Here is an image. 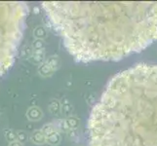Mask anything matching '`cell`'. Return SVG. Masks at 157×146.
I'll return each instance as SVG.
<instances>
[{
    "mask_svg": "<svg viewBox=\"0 0 157 146\" xmlns=\"http://www.w3.org/2000/svg\"><path fill=\"white\" fill-rule=\"evenodd\" d=\"M43 7L79 62L120 59L157 39V1L44 2Z\"/></svg>",
    "mask_w": 157,
    "mask_h": 146,
    "instance_id": "6da1fadb",
    "label": "cell"
},
{
    "mask_svg": "<svg viewBox=\"0 0 157 146\" xmlns=\"http://www.w3.org/2000/svg\"><path fill=\"white\" fill-rule=\"evenodd\" d=\"M88 134L90 146H157V66L113 77L91 112Z\"/></svg>",
    "mask_w": 157,
    "mask_h": 146,
    "instance_id": "7a4b0ae2",
    "label": "cell"
},
{
    "mask_svg": "<svg viewBox=\"0 0 157 146\" xmlns=\"http://www.w3.org/2000/svg\"><path fill=\"white\" fill-rule=\"evenodd\" d=\"M5 137H6V139L8 141H10V143L17 140V133H15L13 131H11V129L5 131Z\"/></svg>",
    "mask_w": 157,
    "mask_h": 146,
    "instance_id": "3957f363",
    "label": "cell"
},
{
    "mask_svg": "<svg viewBox=\"0 0 157 146\" xmlns=\"http://www.w3.org/2000/svg\"><path fill=\"white\" fill-rule=\"evenodd\" d=\"M17 139H18V141L19 142H24L25 140L26 139V134L23 132H18L17 133Z\"/></svg>",
    "mask_w": 157,
    "mask_h": 146,
    "instance_id": "277c9868",
    "label": "cell"
},
{
    "mask_svg": "<svg viewBox=\"0 0 157 146\" xmlns=\"http://www.w3.org/2000/svg\"><path fill=\"white\" fill-rule=\"evenodd\" d=\"M9 146H23V144H21V142H19V141H13V142H11L10 144H9Z\"/></svg>",
    "mask_w": 157,
    "mask_h": 146,
    "instance_id": "5b68a950",
    "label": "cell"
}]
</instances>
